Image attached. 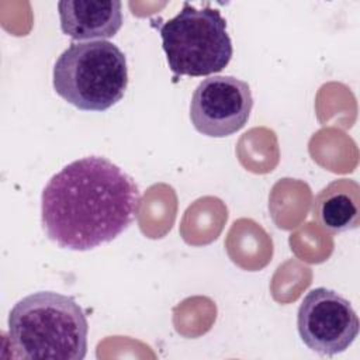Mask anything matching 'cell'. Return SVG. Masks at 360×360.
Segmentation results:
<instances>
[{
    "label": "cell",
    "instance_id": "obj_1",
    "mask_svg": "<svg viewBox=\"0 0 360 360\" xmlns=\"http://www.w3.org/2000/svg\"><path fill=\"white\" fill-rule=\"evenodd\" d=\"M141 193L135 180L103 156L66 165L42 190L41 222L59 248L90 250L111 242L136 218Z\"/></svg>",
    "mask_w": 360,
    "mask_h": 360
},
{
    "label": "cell",
    "instance_id": "obj_2",
    "mask_svg": "<svg viewBox=\"0 0 360 360\" xmlns=\"http://www.w3.org/2000/svg\"><path fill=\"white\" fill-rule=\"evenodd\" d=\"M89 323L82 307L55 291L20 300L8 315L13 356L28 360H83Z\"/></svg>",
    "mask_w": 360,
    "mask_h": 360
},
{
    "label": "cell",
    "instance_id": "obj_3",
    "mask_svg": "<svg viewBox=\"0 0 360 360\" xmlns=\"http://www.w3.org/2000/svg\"><path fill=\"white\" fill-rule=\"evenodd\" d=\"M55 91L83 111H104L117 104L128 87L124 52L108 41L73 42L56 59Z\"/></svg>",
    "mask_w": 360,
    "mask_h": 360
},
{
    "label": "cell",
    "instance_id": "obj_4",
    "mask_svg": "<svg viewBox=\"0 0 360 360\" xmlns=\"http://www.w3.org/2000/svg\"><path fill=\"white\" fill-rule=\"evenodd\" d=\"M170 70L179 76H207L221 72L232 58V42L219 10L188 1L159 27Z\"/></svg>",
    "mask_w": 360,
    "mask_h": 360
},
{
    "label": "cell",
    "instance_id": "obj_5",
    "mask_svg": "<svg viewBox=\"0 0 360 360\" xmlns=\"http://www.w3.org/2000/svg\"><path fill=\"white\" fill-rule=\"evenodd\" d=\"M297 328L301 340L321 356L345 352L359 335V318L352 304L336 291L318 287L302 298Z\"/></svg>",
    "mask_w": 360,
    "mask_h": 360
},
{
    "label": "cell",
    "instance_id": "obj_6",
    "mask_svg": "<svg viewBox=\"0 0 360 360\" xmlns=\"http://www.w3.org/2000/svg\"><path fill=\"white\" fill-rule=\"evenodd\" d=\"M252 107L253 96L246 82L214 75L195 87L190 103V120L200 134L225 138L245 127Z\"/></svg>",
    "mask_w": 360,
    "mask_h": 360
},
{
    "label": "cell",
    "instance_id": "obj_7",
    "mask_svg": "<svg viewBox=\"0 0 360 360\" xmlns=\"http://www.w3.org/2000/svg\"><path fill=\"white\" fill-rule=\"evenodd\" d=\"M58 11L62 32L75 41H104L122 25V4L118 0H62Z\"/></svg>",
    "mask_w": 360,
    "mask_h": 360
},
{
    "label": "cell",
    "instance_id": "obj_8",
    "mask_svg": "<svg viewBox=\"0 0 360 360\" xmlns=\"http://www.w3.org/2000/svg\"><path fill=\"white\" fill-rule=\"evenodd\" d=\"M312 215L318 225L330 232L353 231L360 224V187L350 179H336L315 197Z\"/></svg>",
    "mask_w": 360,
    "mask_h": 360
}]
</instances>
